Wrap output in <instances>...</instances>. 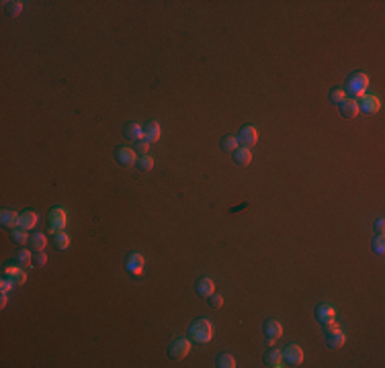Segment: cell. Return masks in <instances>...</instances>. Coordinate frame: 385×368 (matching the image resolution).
Instances as JSON below:
<instances>
[{
  "label": "cell",
  "mask_w": 385,
  "mask_h": 368,
  "mask_svg": "<svg viewBox=\"0 0 385 368\" xmlns=\"http://www.w3.org/2000/svg\"><path fill=\"white\" fill-rule=\"evenodd\" d=\"M189 336L195 344H207L213 338V323L209 319H197L189 329Z\"/></svg>",
  "instance_id": "6da1fadb"
},
{
  "label": "cell",
  "mask_w": 385,
  "mask_h": 368,
  "mask_svg": "<svg viewBox=\"0 0 385 368\" xmlns=\"http://www.w3.org/2000/svg\"><path fill=\"white\" fill-rule=\"evenodd\" d=\"M367 86H369V78H367V74L363 72H355L349 76V80H346V94H351L355 100L358 96H363L365 90H367Z\"/></svg>",
  "instance_id": "7a4b0ae2"
},
{
  "label": "cell",
  "mask_w": 385,
  "mask_h": 368,
  "mask_svg": "<svg viewBox=\"0 0 385 368\" xmlns=\"http://www.w3.org/2000/svg\"><path fill=\"white\" fill-rule=\"evenodd\" d=\"M324 327V340H326V344H328V348L330 350H336V348H342L344 346V341H346V338H344V332L336 325V323H326V325H322Z\"/></svg>",
  "instance_id": "3957f363"
},
{
  "label": "cell",
  "mask_w": 385,
  "mask_h": 368,
  "mask_svg": "<svg viewBox=\"0 0 385 368\" xmlns=\"http://www.w3.org/2000/svg\"><path fill=\"white\" fill-rule=\"evenodd\" d=\"M49 233H58V231H64V227H66V209H61V207H54L52 211H49Z\"/></svg>",
  "instance_id": "277c9868"
},
{
  "label": "cell",
  "mask_w": 385,
  "mask_h": 368,
  "mask_svg": "<svg viewBox=\"0 0 385 368\" xmlns=\"http://www.w3.org/2000/svg\"><path fill=\"white\" fill-rule=\"evenodd\" d=\"M189 352H191V341H189L187 338H177V340H172L170 346H168L170 358H175V360H182Z\"/></svg>",
  "instance_id": "5b68a950"
},
{
  "label": "cell",
  "mask_w": 385,
  "mask_h": 368,
  "mask_svg": "<svg viewBox=\"0 0 385 368\" xmlns=\"http://www.w3.org/2000/svg\"><path fill=\"white\" fill-rule=\"evenodd\" d=\"M281 356H283V364H287V366H299L303 362V350L297 346V344H289L287 348L281 352Z\"/></svg>",
  "instance_id": "8992f818"
},
{
  "label": "cell",
  "mask_w": 385,
  "mask_h": 368,
  "mask_svg": "<svg viewBox=\"0 0 385 368\" xmlns=\"http://www.w3.org/2000/svg\"><path fill=\"white\" fill-rule=\"evenodd\" d=\"M356 105H358V113H365V115H373V113H377V111L381 109L379 98L373 96V94H363V96H358Z\"/></svg>",
  "instance_id": "52a82bcc"
},
{
  "label": "cell",
  "mask_w": 385,
  "mask_h": 368,
  "mask_svg": "<svg viewBox=\"0 0 385 368\" xmlns=\"http://www.w3.org/2000/svg\"><path fill=\"white\" fill-rule=\"evenodd\" d=\"M256 142H258V131L252 125H244L240 129V133H238V145L250 149V147L256 145Z\"/></svg>",
  "instance_id": "ba28073f"
},
{
  "label": "cell",
  "mask_w": 385,
  "mask_h": 368,
  "mask_svg": "<svg viewBox=\"0 0 385 368\" xmlns=\"http://www.w3.org/2000/svg\"><path fill=\"white\" fill-rule=\"evenodd\" d=\"M316 319H318L322 325L332 323L334 319H336V309H334L330 303H320V305L316 307Z\"/></svg>",
  "instance_id": "9c48e42d"
},
{
  "label": "cell",
  "mask_w": 385,
  "mask_h": 368,
  "mask_svg": "<svg viewBox=\"0 0 385 368\" xmlns=\"http://www.w3.org/2000/svg\"><path fill=\"white\" fill-rule=\"evenodd\" d=\"M115 156H117V162L121 164V166H135L138 164V154L133 151V147H125V145H121L117 147L115 151Z\"/></svg>",
  "instance_id": "30bf717a"
},
{
  "label": "cell",
  "mask_w": 385,
  "mask_h": 368,
  "mask_svg": "<svg viewBox=\"0 0 385 368\" xmlns=\"http://www.w3.org/2000/svg\"><path fill=\"white\" fill-rule=\"evenodd\" d=\"M195 290H197V295L199 297H205V299H209L211 295L215 293V283L211 281V278H199L197 281V284H195Z\"/></svg>",
  "instance_id": "8fae6325"
},
{
  "label": "cell",
  "mask_w": 385,
  "mask_h": 368,
  "mask_svg": "<svg viewBox=\"0 0 385 368\" xmlns=\"http://www.w3.org/2000/svg\"><path fill=\"white\" fill-rule=\"evenodd\" d=\"M144 139L148 143H152V142H158L160 139V133H162V129H160V123L158 121H148L144 127Z\"/></svg>",
  "instance_id": "7c38bea8"
},
{
  "label": "cell",
  "mask_w": 385,
  "mask_h": 368,
  "mask_svg": "<svg viewBox=\"0 0 385 368\" xmlns=\"http://www.w3.org/2000/svg\"><path fill=\"white\" fill-rule=\"evenodd\" d=\"M338 107H340V115L344 119H355L358 115V105L355 98H344Z\"/></svg>",
  "instance_id": "4fadbf2b"
},
{
  "label": "cell",
  "mask_w": 385,
  "mask_h": 368,
  "mask_svg": "<svg viewBox=\"0 0 385 368\" xmlns=\"http://www.w3.org/2000/svg\"><path fill=\"white\" fill-rule=\"evenodd\" d=\"M263 362H265V366H268V368H279V366H283V356H281V352H279L277 348L270 346V348L265 352Z\"/></svg>",
  "instance_id": "5bb4252c"
},
{
  "label": "cell",
  "mask_w": 385,
  "mask_h": 368,
  "mask_svg": "<svg viewBox=\"0 0 385 368\" xmlns=\"http://www.w3.org/2000/svg\"><path fill=\"white\" fill-rule=\"evenodd\" d=\"M2 276H8L12 283H15L17 286H21V284H25V281H27V274H25V270L23 268H19V266L15 264V266H6L4 268V274Z\"/></svg>",
  "instance_id": "9a60e30c"
},
{
  "label": "cell",
  "mask_w": 385,
  "mask_h": 368,
  "mask_svg": "<svg viewBox=\"0 0 385 368\" xmlns=\"http://www.w3.org/2000/svg\"><path fill=\"white\" fill-rule=\"evenodd\" d=\"M144 264H146L144 256H140V254H135V252L129 254V258H127V270H129L131 274H142Z\"/></svg>",
  "instance_id": "2e32d148"
},
{
  "label": "cell",
  "mask_w": 385,
  "mask_h": 368,
  "mask_svg": "<svg viewBox=\"0 0 385 368\" xmlns=\"http://www.w3.org/2000/svg\"><path fill=\"white\" fill-rule=\"evenodd\" d=\"M45 246H47V237H45L43 231H35V233L29 235V248L33 252H43Z\"/></svg>",
  "instance_id": "e0dca14e"
},
{
  "label": "cell",
  "mask_w": 385,
  "mask_h": 368,
  "mask_svg": "<svg viewBox=\"0 0 385 368\" xmlns=\"http://www.w3.org/2000/svg\"><path fill=\"white\" fill-rule=\"evenodd\" d=\"M263 332L267 334V338H275L279 340L283 336V325L277 321V319H267L265 321V327H263Z\"/></svg>",
  "instance_id": "ac0fdd59"
},
{
  "label": "cell",
  "mask_w": 385,
  "mask_h": 368,
  "mask_svg": "<svg viewBox=\"0 0 385 368\" xmlns=\"http://www.w3.org/2000/svg\"><path fill=\"white\" fill-rule=\"evenodd\" d=\"M37 221H39V215H37L35 211H25L21 213V217H19V227H23V229H31V227L37 225Z\"/></svg>",
  "instance_id": "d6986e66"
},
{
  "label": "cell",
  "mask_w": 385,
  "mask_h": 368,
  "mask_svg": "<svg viewBox=\"0 0 385 368\" xmlns=\"http://www.w3.org/2000/svg\"><path fill=\"white\" fill-rule=\"evenodd\" d=\"M19 217L21 215L19 213H15V211H8V209H4L2 213H0V221H2V225L6 227V229H15V227L19 225Z\"/></svg>",
  "instance_id": "ffe728a7"
},
{
  "label": "cell",
  "mask_w": 385,
  "mask_h": 368,
  "mask_svg": "<svg viewBox=\"0 0 385 368\" xmlns=\"http://www.w3.org/2000/svg\"><path fill=\"white\" fill-rule=\"evenodd\" d=\"M234 154V164L236 166H248V164L252 162V154H250V149H246V147H238L236 151H232Z\"/></svg>",
  "instance_id": "44dd1931"
},
{
  "label": "cell",
  "mask_w": 385,
  "mask_h": 368,
  "mask_svg": "<svg viewBox=\"0 0 385 368\" xmlns=\"http://www.w3.org/2000/svg\"><path fill=\"white\" fill-rule=\"evenodd\" d=\"M123 133H125V137L129 139V142H138V139H144V129H142L138 123H127L125 129H123Z\"/></svg>",
  "instance_id": "7402d4cb"
},
{
  "label": "cell",
  "mask_w": 385,
  "mask_h": 368,
  "mask_svg": "<svg viewBox=\"0 0 385 368\" xmlns=\"http://www.w3.org/2000/svg\"><path fill=\"white\" fill-rule=\"evenodd\" d=\"M12 260H15L19 268H27V266H31V254H29V250H19Z\"/></svg>",
  "instance_id": "603a6c76"
},
{
  "label": "cell",
  "mask_w": 385,
  "mask_h": 368,
  "mask_svg": "<svg viewBox=\"0 0 385 368\" xmlns=\"http://www.w3.org/2000/svg\"><path fill=\"white\" fill-rule=\"evenodd\" d=\"M10 235H12V242L19 244V246H23L25 242H29V233H27V229H23V227H15Z\"/></svg>",
  "instance_id": "cb8c5ba5"
},
{
  "label": "cell",
  "mask_w": 385,
  "mask_h": 368,
  "mask_svg": "<svg viewBox=\"0 0 385 368\" xmlns=\"http://www.w3.org/2000/svg\"><path fill=\"white\" fill-rule=\"evenodd\" d=\"M54 244H56L58 250H68V248H70V237H68V233L58 231V233L54 235Z\"/></svg>",
  "instance_id": "d4e9b609"
},
{
  "label": "cell",
  "mask_w": 385,
  "mask_h": 368,
  "mask_svg": "<svg viewBox=\"0 0 385 368\" xmlns=\"http://www.w3.org/2000/svg\"><path fill=\"white\" fill-rule=\"evenodd\" d=\"M328 98H330V103H332V105H336V107H338V105L342 103V100L346 98V92L342 90L340 86H336V88H332V90H330Z\"/></svg>",
  "instance_id": "484cf974"
},
{
  "label": "cell",
  "mask_w": 385,
  "mask_h": 368,
  "mask_svg": "<svg viewBox=\"0 0 385 368\" xmlns=\"http://www.w3.org/2000/svg\"><path fill=\"white\" fill-rule=\"evenodd\" d=\"M221 147L226 149V151H236V149H238V137H234V135H223V137H221Z\"/></svg>",
  "instance_id": "4316f807"
},
{
  "label": "cell",
  "mask_w": 385,
  "mask_h": 368,
  "mask_svg": "<svg viewBox=\"0 0 385 368\" xmlns=\"http://www.w3.org/2000/svg\"><path fill=\"white\" fill-rule=\"evenodd\" d=\"M217 366L219 368H234L236 366V358L232 356V354L223 352V354H219V356H217Z\"/></svg>",
  "instance_id": "83f0119b"
},
{
  "label": "cell",
  "mask_w": 385,
  "mask_h": 368,
  "mask_svg": "<svg viewBox=\"0 0 385 368\" xmlns=\"http://www.w3.org/2000/svg\"><path fill=\"white\" fill-rule=\"evenodd\" d=\"M138 168L142 170V172H150L152 168H154V158L152 156H140L138 158Z\"/></svg>",
  "instance_id": "f1b7e54d"
},
{
  "label": "cell",
  "mask_w": 385,
  "mask_h": 368,
  "mask_svg": "<svg viewBox=\"0 0 385 368\" xmlns=\"http://www.w3.org/2000/svg\"><path fill=\"white\" fill-rule=\"evenodd\" d=\"M371 248H373V252L379 254V256L385 252V237H383V233H377V235L373 237V242H371Z\"/></svg>",
  "instance_id": "f546056e"
},
{
  "label": "cell",
  "mask_w": 385,
  "mask_h": 368,
  "mask_svg": "<svg viewBox=\"0 0 385 368\" xmlns=\"http://www.w3.org/2000/svg\"><path fill=\"white\" fill-rule=\"evenodd\" d=\"M21 8H23V2H19V0H15V2H4V10L8 17H17Z\"/></svg>",
  "instance_id": "4dcf8cb0"
},
{
  "label": "cell",
  "mask_w": 385,
  "mask_h": 368,
  "mask_svg": "<svg viewBox=\"0 0 385 368\" xmlns=\"http://www.w3.org/2000/svg\"><path fill=\"white\" fill-rule=\"evenodd\" d=\"M133 151L140 156H146L148 151H150V143H148L146 139H138V142H133Z\"/></svg>",
  "instance_id": "1f68e13d"
},
{
  "label": "cell",
  "mask_w": 385,
  "mask_h": 368,
  "mask_svg": "<svg viewBox=\"0 0 385 368\" xmlns=\"http://www.w3.org/2000/svg\"><path fill=\"white\" fill-rule=\"evenodd\" d=\"M209 305L213 307V309H221V307H223V297H221V295H215V293H213V295L209 297Z\"/></svg>",
  "instance_id": "d6a6232c"
},
{
  "label": "cell",
  "mask_w": 385,
  "mask_h": 368,
  "mask_svg": "<svg viewBox=\"0 0 385 368\" xmlns=\"http://www.w3.org/2000/svg\"><path fill=\"white\" fill-rule=\"evenodd\" d=\"M33 262L37 264V266H43V264H47V256L43 252H35V258H33Z\"/></svg>",
  "instance_id": "836d02e7"
},
{
  "label": "cell",
  "mask_w": 385,
  "mask_h": 368,
  "mask_svg": "<svg viewBox=\"0 0 385 368\" xmlns=\"http://www.w3.org/2000/svg\"><path fill=\"white\" fill-rule=\"evenodd\" d=\"M12 284H15V283H12L8 276H2V293H8V290L12 288Z\"/></svg>",
  "instance_id": "e575fe53"
},
{
  "label": "cell",
  "mask_w": 385,
  "mask_h": 368,
  "mask_svg": "<svg viewBox=\"0 0 385 368\" xmlns=\"http://www.w3.org/2000/svg\"><path fill=\"white\" fill-rule=\"evenodd\" d=\"M383 229H385V221L383 219H377L375 221V231L377 233H383Z\"/></svg>",
  "instance_id": "d590c367"
},
{
  "label": "cell",
  "mask_w": 385,
  "mask_h": 368,
  "mask_svg": "<svg viewBox=\"0 0 385 368\" xmlns=\"http://www.w3.org/2000/svg\"><path fill=\"white\" fill-rule=\"evenodd\" d=\"M6 303H8V297H6V293H2V297H0V305H6Z\"/></svg>",
  "instance_id": "8d00e7d4"
},
{
  "label": "cell",
  "mask_w": 385,
  "mask_h": 368,
  "mask_svg": "<svg viewBox=\"0 0 385 368\" xmlns=\"http://www.w3.org/2000/svg\"><path fill=\"white\" fill-rule=\"evenodd\" d=\"M267 346H268V348L275 346V338H267Z\"/></svg>",
  "instance_id": "74e56055"
}]
</instances>
